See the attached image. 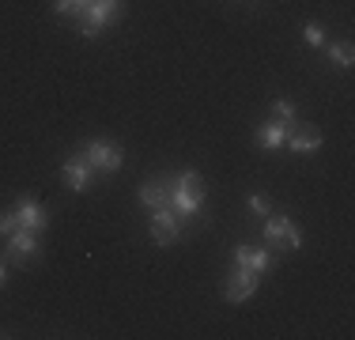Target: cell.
<instances>
[{
  "label": "cell",
  "instance_id": "cell-1",
  "mask_svg": "<svg viewBox=\"0 0 355 340\" xmlns=\"http://www.w3.org/2000/svg\"><path fill=\"white\" fill-rule=\"evenodd\" d=\"M166 182V204H171V212L182 223H193V219H200V208H205V178L197 174V170H182V174L174 178H163Z\"/></svg>",
  "mask_w": 355,
  "mask_h": 340
},
{
  "label": "cell",
  "instance_id": "cell-2",
  "mask_svg": "<svg viewBox=\"0 0 355 340\" xmlns=\"http://www.w3.org/2000/svg\"><path fill=\"white\" fill-rule=\"evenodd\" d=\"M117 15H121V0H83V8L76 12V31H80L83 38H95V34H103Z\"/></svg>",
  "mask_w": 355,
  "mask_h": 340
},
{
  "label": "cell",
  "instance_id": "cell-3",
  "mask_svg": "<svg viewBox=\"0 0 355 340\" xmlns=\"http://www.w3.org/2000/svg\"><path fill=\"white\" fill-rule=\"evenodd\" d=\"M80 155L91 163L95 174H114V170H121V163H125V151L117 148L114 140H87L80 148Z\"/></svg>",
  "mask_w": 355,
  "mask_h": 340
},
{
  "label": "cell",
  "instance_id": "cell-4",
  "mask_svg": "<svg viewBox=\"0 0 355 340\" xmlns=\"http://www.w3.org/2000/svg\"><path fill=\"white\" fill-rule=\"evenodd\" d=\"M265 242H272L276 250H299L302 246V231L287 212H268L265 216Z\"/></svg>",
  "mask_w": 355,
  "mask_h": 340
},
{
  "label": "cell",
  "instance_id": "cell-5",
  "mask_svg": "<svg viewBox=\"0 0 355 340\" xmlns=\"http://www.w3.org/2000/svg\"><path fill=\"white\" fill-rule=\"evenodd\" d=\"M38 250H42V235L23 231V227H15L4 242V257H8V265H15V269L31 265V261L38 257Z\"/></svg>",
  "mask_w": 355,
  "mask_h": 340
},
{
  "label": "cell",
  "instance_id": "cell-6",
  "mask_svg": "<svg viewBox=\"0 0 355 340\" xmlns=\"http://www.w3.org/2000/svg\"><path fill=\"white\" fill-rule=\"evenodd\" d=\"M182 227H185V223L174 216L171 208L148 212V235H151V242H155V246H174L178 235H182Z\"/></svg>",
  "mask_w": 355,
  "mask_h": 340
},
{
  "label": "cell",
  "instance_id": "cell-7",
  "mask_svg": "<svg viewBox=\"0 0 355 340\" xmlns=\"http://www.w3.org/2000/svg\"><path fill=\"white\" fill-rule=\"evenodd\" d=\"M257 284H261V276H257V272H250V269H239V265H234L231 272H227V284H223V299L239 306V303H246L250 295L257 291Z\"/></svg>",
  "mask_w": 355,
  "mask_h": 340
},
{
  "label": "cell",
  "instance_id": "cell-8",
  "mask_svg": "<svg viewBox=\"0 0 355 340\" xmlns=\"http://www.w3.org/2000/svg\"><path fill=\"white\" fill-rule=\"evenodd\" d=\"M12 216H15V227H23V231H35V235H46V227H49V216H46V208H42L38 201H31V197L15 201Z\"/></svg>",
  "mask_w": 355,
  "mask_h": 340
},
{
  "label": "cell",
  "instance_id": "cell-9",
  "mask_svg": "<svg viewBox=\"0 0 355 340\" xmlns=\"http://www.w3.org/2000/svg\"><path fill=\"white\" fill-rule=\"evenodd\" d=\"M61 178H64V185H69L72 193H87L91 185H95V170H91V163L80 155V151H76L72 159H64Z\"/></svg>",
  "mask_w": 355,
  "mask_h": 340
},
{
  "label": "cell",
  "instance_id": "cell-10",
  "mask_svg": "<svg viewBox=\"0 0 355 340\" xmlns=\"http://www.w3.org/2000/svg\"><path fill=\"white\" fill-rule=\"evenodd\" d=\"M231 257L239 269H250V272H257V276H265V272L276 265V253L265 250V246H234Z\"/></svg>",
  "mask_w": 355,
  "mask_h": 340
},
{
  "label": "cell",
  "instance_id": "cell-11",
  "mask_svg": "<svg viewBox=\"0 0 355 340\" xmlns=\"http://www.w3.org/2000/svg\"><path fill=\"white\" fill-rule=\"evenodd\" d=\"M284 148H291L295 155H314V151L321 148V129L318 125H310V121H295L291 125V133H287V144Z\"/></svg>",
  "mask_w": 355,
  "mask_h": 340
},
{
  "label": "cell",
  "instance_id": "cell-12",
  "mask_svg": "<svg viewBox=\"0 0 355 340\" xmlns=\"http://www.w3.org/2000/svg\"><path fill=\"white\" fill-rule=\"evenodd\" d=\"M287 133H291V125H284V121H261L257 125V133H253V140H257V148H265V151H280L284 144H287Z\"/></svg>",
  "mask_w": 355,
  "mask_h": 340
},
{
  "label": "cell",
  "instance_id": "cell-13",
  "mask_svg": "<svg viewBox=\"0 0 355 340\" xmlns=\"http://www.w3.org/2000/svg\"><path fill=\"white\" fill-rule=\"evenodd\" d=\"M325 57H329L333 65H340V68H352V65H355L352 42H325Z\"/></svg>",
  "mask_w": 355,
  "mask_h": 340
},
{
  "label": "cell",
  "instance_id": "cell-14",
  "mask_svg": "<svg viewBox=\"0 0 355 340\" xmlns=\"http://www.w3.org/2000/svg\"><path fill=\"white\" fill-rule=\"evenodd\" d=\"M268 117H272V121H284V125H295V121H299V110H295L291 99H272Z\"/></svg>",
  "mask_w": 355,
  "mask_h": 340
},
{
  "label": "cell",
  "instance_id": "cell-15",
  "mask_svg": "<svg viewBox=\"0 0 355 340\" xmlns=\"http://www.w3.org/2000/svg\"><path fill=\"white\" fill-rule=\"evenodd\" d=\"M246 208L253 212V216H261V219H265V216H268V212H272V201H268V197H265V193H250V201H246Z\"/></svg>",
  "mask_w": 355,
  "mask_h": 340
},
{
  "label": "cell",
  "instance_id": "cell-16",
  "mask_svg": "<svg viewBox=\"0 0 355 340\" xmlns=\"http://www.w3.org/2000/svg\"><path fill=\"white\" fill-rule=\"evenodd\" d=\"M302 38H306V46H325V27H321V23H306V27H302Z\"/></svg>",
  "mask_w": 355,
  "mask_h": 340
},
{
  "label": "cell",
  "instance_id": "cell-17",
  "mask_svg": "<svg viewBox=\"0 0 355 340\" xmlns=\"http://www.w3.org/2000/svg\"><path fill=\"white\" fill-rule=\"evenodd\" d=\"M80 8H83V0H53V12L57 15H72V19H76Z\"/></svg>",
  "mask_w": 355,
  "mask_h": 340
},
{
  "label": "cell",
  "instance_id": "cell-18",
  "mask_svg": "<svg viewBox=\"0 0 355 340\" xmlns=\"http://www.w3.org/2000/svg\"><path fill=\"white\" fill-rule=\"evenodd\" d=\"M12 231H15V216H12V212H4V216H0V235L8 238Z\"/></svg>",
  "mask_w": 355,
  "mask_h": 340
},
{
  "label": "cell",
  "instance_id": "cell-19",
  "mask_svg": "<svg viewBox=\"0 0 355 340\" xmlns=\"http://www.w3.org/2000/svg\"><path fill=\"white\" fill-rule=\"evenodd\" d=\"M8 284V257H0V287Z\"/></svg>",
  "mask_w": 355,
  "mask_h": 340
},
{
  "label": "cell",
  "instance_id": "cell-20",
  "mask_svg": "<svg viewBox=\"0 0 355 340\" xmlns=\"http://www.w3.org/2000/svg\"><path fill=\"white\" fill-rule=\"evenodd\" d=\"M0 337H4V333H0Z\"/></svg>",
  "mask_w": 355,
  "mask_h": 340
}]
</instances>
